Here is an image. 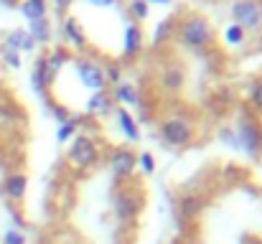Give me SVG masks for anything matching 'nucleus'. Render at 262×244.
<instances>
[{
    "label": "nucleus",
    "instance_id": "ddd939ff",
    "mask_svg": "<svg viewBox=\"0 0 262 244\" xmlns=\"http://www.w3.org/2000/svg\"><path fill=\"white\" fill-rule=\"evenodd\" d=\"M161 84H163V89H168V92H178L181 86H183V69L181 66H166L163 69V74H161Z\"/></svg>",
    "mask_w": 262,
    "mask_h": 244
},
{
    "label": "nucleus",
    "instance_id": "a878e982",
    "mask_svg": "<svg viewBox=\"0 0 262 244\" xmlns=\"http://www.w3.org/2000/svg\"><path fill=\"white\" fill-rule=\"evenodd\" d=\"M250 102L257 107V109H262V79H257V81H252L250 84Z\"/></svg>",
    "mask_w": 262,
    "mask_h": 244
},
{
    "label": "nucleus",
    "instance_id": "bb28decb",
    "mask_svg": "<svg viewBox=\"0 0 262 244\" xmlns=\"http://www.w3.org/2000/svg\"><path fill=\"white\" fill-rule=\"evenodd\" d=\"M130 13H133L138 20L148 18V3H145V0H130Z\"/></svg>",
    "mask_w": 262,
    "mask_h": 244
},
{
    "label": "nucleus",
    "instance_id": "f257e3e1",
    "mask_svg": "<svg viewBox=\"0 0 262 244\" xmlns=\"http://www.w3.org/2000/svg\"><path fill=\"white\" fill-rule=\"evenodd\" d=\"M176 36H178V43L188 51H201L206 46H211L214 41V28L209 26L206 18L201 15H188L181 20V26L176 28Z\"/></svg>",
    "mask_w": 262,
    "mask_h": 244
},
{
    "label": "nucleus",
    "instance_id": "4be33fe9",
    "mask_svg": "<svg viewBox=\"0 0 262 244\" xmlns=\"http://www.w3.org/2000/svg\"><path fill=\"white\" fill-rule=\"evenodd\" d=\"M224 41L232 43V46H237V43L245 41V31H242L237 23H232V26H227V31H224Z\"/></svg>",
    "mask_w": 262,
    "mask_h": 244
},
{
    "label": "nucleus",
    "instance_id": "473e14b6",
    "mask_svg": "<svg viewBox=\"0 0 262 244\" xmlns=\"http://www.w3.org/2000/svg\"><path fill=\"white\" fill-rule=\"evenodd\" d=\"M145 3H156V5H168L171 0H145Z\"/></svg>",
    "mask_w": 262,
    "mask_h": 244
},
{
    "label": "nucleus",
    "instance_id": "393cba45",
    "mask_svg": "<svg viewBox=\"0 0 262 244\" xmlns=\"http://www.w3.org/2000/svg\"><path fill=\"white\" fill-rule=\"evenodd\" d=\"M77 132V120H67V122H61V127L56 130V140H69L72 135Z\"/></svg>",
    "mask_w": 262,
    "mask_h": 244
},
{
    "label": "nucleus",
    "instance_id": "2eb2a0df",
    "mask_svg": "<svg viewBox=\"0 0 262 244\" xmlns=\"http://www.w3.org/2000/svg\"><path fill=\"white\" fill-rule=\"evenodd\" d=\"M64 33H67V38H69L77 49H84L87 38H84L82 26H79V20H77V18H67V20H64Z\"/></svg>",
    "mask_w": 262,
    "mask_h": 244
},
{
    "label": "nucleus",
    "instance_id": "7ed1b4c3",
    "mask_svg": "<svg viewBox=\"0 0 262 244\" xmlns=\"http://www.w3.org/2000/svg\"><path fill=\"white\" fill-rule=\"evenodd\" d=\"M232 18L245 33L257 31L262 26V5L257 0H234L232 3Z\"/></svg>",
    "mask_w": 262,
    "mask_h": 244
},
{
    "label": "nucleus",
    "instance_id": "9d476101",
    "mask_svg": "<svg viewBox=\"0 0 262 244\" xmlns=\"http://www.w3.org/2000/svg\"><path fill=\"white\" fill-rule=\"evenodd\" d=\"M3 46H8V49H15L18 54L20 51H31L33 46H36V41L31 38V33L28 31H23V28H15L13 33H8V38H5V43Z\"/></svg>",
    "mask_w": 262,
    "mask_h": 244
},
{
    "label": "nucleus",
    "instance_id": "b1692460",
    "mask_svg": "<svg viewBox=\"0 0 262 244\" xmlns=\"http://www.w3.org/2000/svg\"><path fill=\"white\" fill-rule=\"evenodd\" d=\"M15 125V117H13V109L8 107V104H3L0 102V132H5V130H10Z\"/></svg>",
    "mask_w": 262,
    "mask_h": 244
},
{
    "label": "nucleus",
    "instance_id": "5701e85b",
    "mask_svg": "<svg viewBox=\"0 0 262 244\" xmlns=\"http://www.w3.org/2000/svg\"><path fill=\"white\" fill-rule=\"evenodd\" d=\"M0 59L5 61V66H8V69H18V66H20V54H18L15 49H8V46H3V51H0Z\"/></svg>",
    "mask_w": 262,
    "mask_h": 244
},
{
    "label": "nucleus",
    "instance_id": "0eeeda50",
    "mask_svg": "<svg viewBox=\"0 0 262 244\" xmlns=\"http://www.w3.org/2000/svg\"><path fill=\"white\" fill-rule=\"evenodd\" d=\"M107 165H110L115 178H127L138 168V156L133 150H127V148H115L110 153V158H107Z\"/></svg>",
    "mask_w": 262,
    "mask_h": 244
},
{
    "label": "nucleus",
    "instance_id": "dca6fc26",
    "mask_svg": "<svg viewBox=\"0 0 262 244\" xmlns=\"http://www.w3.org/2000/svg\"><path fill=\"white\" fill-rule=\"evenodd\" d=\"M107 109H110V94H107L104 89L94 92V94L87 99V112L89 115H102V112H107Z\"/></svg>",
    "mask_w": 262,
    "mask_h": 244
},
{
    "label": "nucleus",
    "instance_id": "2f4dec72",
    "mask_svg": "<svg viewBox=\"0 0 262 244\" xmlns=\"http://www.w3.org/2000/svg\"><path fill=\"white\" fill-rule=\"evenodd\" d=\"M0 5H5V8H18L20 0H0Z\"/></svg>",
    "mask_w": 262,
    "mask_h": 244
},
{
    "label": "nucleus",
    "instance_id": "cd10ccee",
    "mask_svg": "<svg viewBox=\"0 0 262 244\" xmlns=\"http://www.w3.org/2000/svg\"><path fill=\"white\" fill-rule=\"evenodd\" d=\"M0 244H26V234L18 232V229H8V232L3 234Z\"/></svg>",
    "mask_w": 262,
    "mask_h": 244
},
{
    "label": "nucleus",
    "instance_id": "f8f14e48",
    "mask_svg": "<svg viewBox=\"0 0 262 244\" xmlns=\"http://www.w3.org/2000/svg\"><path fill=\"white\" fill-rule=\"evenodd\" d=\"M117 122H120V130L125 132V138L127 140H140V130H138V125H135V120H133V115L125 109V107H117Z\"/></svg>",
    "mask_w": 262,
    "mask_h": 244
},
{
    "label": "nucleus",
    "instance_id": "1a4fd4ad",
    "mask_svg": "<svg viewBox=\"0 0 262 244\" xmlns=\"http://www.w3.org/2000/svg\"><path fill=\"white\" fill-rule=\"evenodd\" d=\"M26 191H28V178L23 175V173H10L5 181H3V193L10 198V201H23V196H26Z\"/></svg>",
    "mask_w": 262,
    "mask_h": 244
},
{
    "label": "nucleus",
    "instance_id": "423d86ee",
    "mask_svg": "<svg viewBox=\"0 0 262 244\" xmlns=\"http://www.w3.org/2000/svg\"><path fill=\"white\" fill-rule=\"evenodd\" d=\"M234 145H237V148H245V150L252 153V156H257V153L262 150L260 127H257L255 122H250V120L237 122V140H234Z\"/></svg>",
    "mask_w": 262,
    "mask_h": 244
},
{
    "label": "nucleus",
    "instance_id": "9b49d317",
    "mask_svg": "<svg viewBox=\"0 0 262 244\" xmlns=\"http://www.w3.org/2000/svg\"><path fill=\"white\" fill-rule=\"evenodd\" d=\"M140 49H143V33L135 23H130L125 28V49L122 51H125V56H135V54H140Z\"/></svg>",
    "mask_w": 262,
    "mask_h": 244
},
{
    "label": "nucleus",
    "instance_id": "f704fd0d",
    "mask_svg": "<svg viewBox=\"0 0 262 244\" xmlns=\"http://www.w3.org/2000/svg\"><path fill=\"white\" fill-rule=\"evenodd\" d=\"M0 51H3V43H0Z\"/></svg>",
    "mask_w": 262,
    "mask_h": 244
},
{
    "label": "nucleus",
    "instance_id": "f3484780",
    "mask_svg": "<svg viewBox=\"0 0 262 244\" xmlns=\"http://www.w3.org/2000/svg\"><path fill=\"white\" fill-rule=\"evenodd\" d=\"M28 33H31V38H33L36 43H46V41L51 38L49 20H46V18H41V20H33V23H31V28H28Z\"/></svg>",
    "mask_w": 262,
    "mask_h": 244
},
{
    "label": "nucleus",
    "instance_id": "aec40b11",
    "mask_svg": "<svg viewBox=\"0 0 262 244\" xmlns=\"http://www.w3.org/2000/svg\"><path fill=\"white\" fill-rule=\"evenodd\" d=\"M176 31V23H173V18H166V20H161V26L156 28V33H153V43L158 46V43H163L171 33Z\"/></svg>",
    "mask_w": 262,
    "mask_h": 244
},
{
    "label": "nucleus",
    "instance_id": "6e6552de",
    "mask_svg": "<svg viewBox=\"0 0 262 244\" xmlns=\"http://www.w3.org/2000/svg\"><path fill=\"white\" fill-rule=\"evenodd\" d=\"M74 66H77V74H79V79H82L84 86L94 89V92L104 89L107 79H104V69H102L99 64H92V61H87V59H77Z\"/></svg>",
    "mask_w": 262,
    "mask_h": 244
},
{
    "label": "nucleus",
    "instance_id": "412c9836",
    "mask_svg": "<svg viewBox=\"0 0 262 244\" xmlns=\"http://www.w3.org/2000/svg\"><path fill=\"white\" fill-rule=\"evenodd\" d=\"M181 214L183 216H196L199 211H201V198L199 196H186V198H181Z\"/></svg>",
    "mask_w": 262,
    "mask_h": 244
},
{
    "label": "nucleus",
    "instance_id": "c756f323",
    "mask_svg": "<svg viewBox=\"0 0 262 244\" xmlns=\"http://www.w3.org/2000/svg\"><path fill=\"white\" fill-rule=\"evenodd\" d=\"M104 79H110L115 86L120 84V66H107V72H104Z\"/></svg>",
    "mask_w": 262,
    "mask_h": 244
},
{
    "label": "nucleus",
    "instance_id": "4468645a",
    "mask_svg": "<svg viewBox=\"0 0 262 244\" xmlns=\"http://www.w3.org/2000/svg\"><path fill=\"white\" fill-rule=\"evenodd\" d=\"M18 8H20V13H23L31 23L46 18V3H43V0H23Z\"/></svg>",
    "mask_w": 262,
    "mask_h": 244
},
{
    "label": "nucleus",
    "instance_id": "c85d7f7f",
    "mask_svg": "<svg viewBox=\"0 0 262 244\" xmlns=\"http://www.w3.org/2000/svg\"><path fill=\"white\" fill-rule=\"evenodd\" d=\"M138 165L143 168V173H153V170H156V161H153V156H150V153H140Z\"/></svg>",
    "mask_w": 262,
    "mask_h": 244
},
{
    "label": "nucleus",
    "instance_id": "a211bd4d",
    "mask_svg": "<svg viewBox=\"0 0 262 244\" xmlns=\"http://www.w3.org/2000/svg\"><path fill=\"white\" fill-rule=\"evenodd\" d=\"M67 61V54L59 49V51H54V54H49L46 59H43V64H46V72H49V79L54 81V77L59 74V69H61V64Z\"/></svg>",
    "mask_w": 262,
    "mask_h": 244
},
{
    "label": "nucleus",
    "instance_id": "39448f33",
    "mask_svg": "<svg viewBox=\"0 0 262 244\" xmlns=\"http://www.w3.org/2000/svg\"><path fill=\"white\" fill-rule=\"evenodd\" d=\"M67 158L77 168H92L97 163V145H94V140L87 138V135H77L72 140V145H69Z\"/></svg>",
    "mask_w": 262,
    "mask_h": 244
},
{
    "label": "nucleus",
    "instance_id": "6ab92c4d",
    "mask_svg": "<svg viewBox=\"0 0 262 244\" xmlns=\"http://www.w3.org/2000/svg\"><path fill=\"white\" fill-rule=\"evenodd\" d=\"M115 97H117L120 102L138 104V92H135V86H133V84H127V81H120V84L115 86Z\"/></svg>",
    "mask_w": 262,
    "mask_h": 244
},
{
    "label": "nucleus",
    "instance_id": "20e7f679",
    "mask_svg": "<svg viewBox=\"0 0 262 244\" xmlns=\"http://www.w3.org/2000/svg\"><path fill=\"white\" fill-rule=\"evenodd\" d=\"M112 209H115V219L120 224H130L140 209H143V198L135 193V191H117L115 201H112Z\"/></svg>",
    "mask_w": 262,
    "mask_h": 244
},
{
    "label": "nucleus",
    "instance_id": "f03ea898",
    "mask_svg": "<svg viewBox=\"0 0 262 244\" xmlns=\"http://www.w3.org/2000/svg\"><path fill=\"white\" fill-rule=\"evenodd\" d=\"M161 138H163L168 145H173V148H183V145H188L191 138H193V125H191V120H186V117H181V115L166 117V120L161 122Z\"/></svg>",
    "mask_w": 262,
    "mask_h": 244
},
{
    "label": "nucleus",
    "instance_id": "72a5a7b5",
    "mask_svg": "<svg viewBox=\"0 0 262 244\" xmlns=\"http://www.w3.org/2000/svg\"><path fill=\"white\" fill-rule=\"evenodd\" d=\"M56 3H59V8H67V5H69L72 0H56Z\"/></svg>",
    "mask_w": 262,
    "mask_h": 244
},
{
    "label": "nucleus",
    "instance_id": "7c9ffc66",
    "mask_svg": "<svg viewBox=\"0 0 262 244\" xmlns=\"http://www.w3.org/2000/svg\"><path fill=\"white\" fill-rule=\"evenodd\" d=\"M89 5H97V8H112L117 0H87Z\"/></svg>",
    "mask_w": 262,
    "mask_h": 244
}]
</instances>
